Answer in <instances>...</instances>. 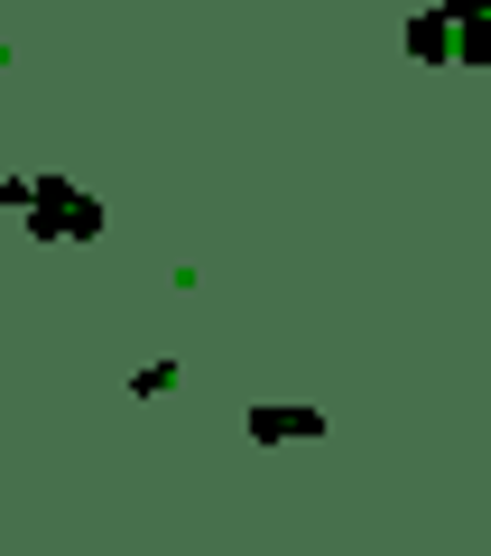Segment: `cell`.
<instances>
[{
    "label": "cell",
    "instance_id": "6da1fadb",
    "mask_svg": "<svg viewBox=\"0 0 491 556\" xmlns=\"http://www.w3.org/2000/svg\"><path fill=\"white\" fill-rule=\"evenodd\" d=\"M102 204L84 195V186H65V177H28V232L38 241H102Z\"/></svg>",
    "mask_w": 491,
    "mask_h": 556
},
{
    "label": "cell",
    "instance_id": "7a4b0ae2",
    "mask_svg": "<svg viewBox=\"0 0 491 556\" xmlns=\"http://www.w3.org/2000/svg\"><path fill=\"white\" fill-rule=\"evenodd\" d=\"M251 445H325V408H288V399H260V408H251Z\"/></svg>",
    "mask_w": 491,
    "mask_h": 556
},
{
    "label": "cell",
    "instance_id": "3957f363",
    "mask_svg": "<svg viewBox=\"0 0 491 556\" xmlns=\"http://www.w3.org/2000/svg\"><path fill=\"white\" fill-rule=\"evenodd\" d=\"M408 56L417 65H454V20H445V10H417V20H408Z\"/></svg>",
    "mask_w": 491,
    "mask_h": 556
},
{
    "label": "cell",
    "instance_id": "277c9868",
    "mask_svg": "<svg viewBox=\"0 0 491 556\" xmlns=\"http://www.w3.org/2000/svg\"><path fill=\"white\" fill-rule=\"evenodd\" d=\"M130 390H139V399H177L186 371H177V362H149V371H130Z\"/></svg>",
    "mask_w": 491,
    "mask_h": 556
},
{
    "label": "cell",
    "instance_id": "5b68a950",
    "mask_svg": "<svg viewBox=\"0 0 491 556\" xmlns=\"http://www.w3.org/2000/svg\"><path fill=\"white\" fill-rule=\"evenodd\" d=\"M436 10H445L454 28H482V10H491V0H436Z\"/></svg>",
    "mask_w": 491,
    "mask_h": 556
},
{
    "label": "cell",
    "instance_id": "8992f818",
    "mask_svg": "<svg viewBox=\"0 0 491 556\" xmlns=\"http://www.w3.org/2000/svg\"><path fill=\"white\" fill-rule=\"evenodd\" d=\"M0 214H28V177H0Z\"/></svg>",
    "mask_w": 491,
    "mask_h": 556
},
{
    "label": "cell",
    "instance_id": "52a82bcc",
    "mask_svg": "<svg viewBox=\"0 0 491 556\" xmlns=\"http://www.w3.org/2000/svg\"><path fill=\"white\" fill-rule=\"evenodd\" d=\"M0 65H10V38H0Z\"/></svg>",
    "mask_w": 491,
    "mask_h": 556
}]
</instances>
